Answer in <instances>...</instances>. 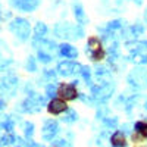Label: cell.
I'll use <instances>...</instances> for the list:
<instances>
[{
    "label": "cell",
    "instance_id": "cell-16",
    "mask_svg": "<svg viewBox=\"0 0 147 147\" xmlns=\"http://www.w3.org/2000/svg\"><path fill=\"white\" fill-rule=\"evenodd\" d=\"M125 25V21L124 19H113L107 24V31H115V30H121L122 27Z\"/></svg>",
    "mask_w": 147,
    "mask_h": 147
},
{
    "label": "cell",
    "instance_id": "cell-4",
    "mask_svg": "<svg viewBox=\"0 0 147 147\" xmlns=\"http://www.w3.org/2000/svg\"><path fill=\"white\" fill-rule=\"evenodd\" d=\"M113 90H115V85L110 84V82L93 85L91 87V96H93V99L99 100V102H106L109 97L112 96Z\"/></svg>",
    "mask_w": 147,
    "mask_h": 147
},
{
    "label": "cell",
    "instance_id": "cell-21",
    "mask_svg": "<svg viewBox=\"0 0 147 147\" xmlns=\"http://www.w3.org/2000/svg\"><path fill=\"white\" fill-rule=\"evenodd\" d=\"M52 147H71V146H69V143H68L66 140L60 138V140L53 141V143H52Z\"/></svg>",
    "mask_w": 147,
    "mask_h": 147
},
{
    "label": "cell",
    "instance_id": "cell-29",
    "mask_svg": "<svg viewBox=\"0 0 147 147\" xmlns=\"http://www.w3.org/2000/svg\"><path fill=\"white\" fill-rule=\"evenodd\" d=\"M3 106H5V103H3V102H2V100H0V109H2V107H3Z\"/></svg>",
    "mask_w": 147,
    "mask_h": 147
},
{
    "label": "cell",
    "instance_id": "cell-23",
    "mask_svg": "<svg viewBox=\"0 0 147 147\" xmlns=\"http://www.w3.org/2000/svg\"><path fill=\"white\" fill-rule=\"evenodd\" d=\"M38 57H40V60H41L43 63H49V62L52 60V56H50V55H47V53H44L43 50L38 53Z\"/></svg>",
    "mask_w": 147,
    "mask_h": 147
},
{
    "label": "cell",
    "instance_id": "cell-14",
    "mask_svg": "<svg viewBox=\"0 0 147 147\" xmlns=\"http://www.w3.org/2000/svg\"><path fill=\"white\" fill-rule=\"evenodd\" d=\"M18 6L22 9V10H34L37 6H38V0H21L18 3Z\"/></svg>",
    "mask_w": 147,
    "mask_h": 147
},
{
    "label": "cell",
    "instance_id": "cell-6",
    "mask_svg": "<svg viewBox=\"0 0 147 147\" xmlns=\"http://www.w3.org/2000/svg\"><path fill=\"white\" fill-rule=\"evenodd\" d=\"M81 68H82V65L77 63L75 60L66 59V60H63V62H60L57 65L56 71H57L59 75H62V77H71V75H74V74H80Z\"/></svg>",
    "mask_w": 147,
    "mask_h": 147
},
{
    "label": "cell",
    "instance_id": "cell-25",
    "mask_svg": "<svg viewBox=\"0 0 147 147\" xmlns=\"http://www.w3.org/2000/svg\"><path fill=\"white\" fill-rule=\"evenodd\" d=\"M129 128H131V125H129V124H125V125H122V129H121V131L124 132V134H125V132H131Z\"/></svg>",
    "mask_w": 147,
    "mask_h": 147
},
{
    "label": "cell",
    "instance_id": "cell-11",
    "mask_svg": "<svg viewBox=\"0 0 147 147\" xmlns=\"http://www.w3.org/2000/svg\"><path fill=\"white\" fill-rule=\"evenodd\" d=\"M59 52H60V55H62L63 57H66V59H75L77 56H78V50H77V47H74L72 44H69V43H62L59 46Z\"/></svg>",
    "mask_w": 147,
    "mask_h": 147
},
{
    "label": "cell",
    "instance_id": "cell-15",
    "mask_svg": "<svg viewBox=\"0 0 147 147\" xmlns=\"http://www.w3.org/2000/svg\"><path fill=\"white\" fill-rule=\"evenodd\" d=\"M77 121H78L77 110L68 107V110L65 112V116H63V122H65V124H74V122H77Z\"/></svg>",
    "mask_w": 147,
    "mask_h": 147
},
{
    "label": "cell",
    "instance_id": "cell-9",
    "mask_svg": "<svg viewBox=\"0 0 147 147\" xmlns=\"http://www.w3.org/2000/svg\"><path fill=\"white\" fill-rule=\"evenodd\" d=\"M47 110H49V113H52V115H60V113H63L68 110V105L62 99H53V100L49 102Z\"/></svg>",
    "mask_w": 147,
    "mask_h": 147
},
{
    "label": "cell",
    "instance_id": "cell-1",
    "mask_svg": "<svg viewBox=\"0 0 147 147\" xmlns=\"http://www.w3.org/2000/svg\"><path fill=\"white\" fill-rule=\"evenodd\" d=\"M55 34L66 40H80L84 37V30L81 25H71L69 22H60L55 27Z\"/></svg>",
    "mask_w": 147,
    "mask_h": 147
},
{
    "label": "cell",
    "instance_id": "cell-18",
    "mask_svg": "<svg viewBox=\"0 0 147 147\" xmlns=\"http://www.w3.org/2000/svg\"><path fill=\"white\" fill-rule=\"evenodd\" d=\"M129 30H131V35L134 37V38H137L138 35H141L144 32V25H143V24H140V22H137V24H134Z\"/></svg>",
    "mask_w": 147,
    "mask_h": 147
},
{
    "label": "cell",
    "instance_id": "cell-24",
    "mask_svg": "<svg viewBox=\"0 0 147 147\" xmlns=\"http://www.w3.org/2000/svg\"><path fill=\"white\" fill-rule=\"evenodd\" d=\"M57 94V88L55 87V85H53V82L50 84V85H49V87H47V96H56Z\"/></svg>",
    "mask_w": 147,
    "mask_h": 147
},
{
    "label": "cell",
    "instance_id": "cell-5",
    "mask_svg": "<svg viewBox=\"0 0 147 147\" xmlns=\"http://www.w3.org/2000/svg\"><path fill=\"white\" fill-rule=\"evenodd\" d=\"M77 84H74V82H63V84H60L59 87H57V96H59V99H62V100H75L77 97H80L78 94V90L75 87Z\"/></svg>",
    "mask_w": 147,
    "mask_h": 147
},
{
    "label": "cell",
    "instance_id": "cell-19",
    "mask_svg": "<svg viewBox=\"0 0 147 147\" xmlns=\"http://www.w3.org/2000/svg\"><path fill=\"white\" fill-rule=\"evenodd\" d=\"M80 75L84 78V81H87V84L91 82V69L88 66H82L80 71Z\"/></svg>",
    "mask_w": 147,
    "mask_h": 147
},
{
    "label": "cell",
    "instance_id": "cell-8",
    "mask_svg": "<svg viewBox=\"0 0 147 147\" xmlns=\"http://www.w3.org/2000/svg\"><path fill=\"white\" fill-rule=\"evenodd\" d=\"M10 28H12V31H13L18 37H21L22 40L28 38V35H30V24H28V21L21 19V18L15 19L13 24L10 25Z\"/></svg>",
    "mask_w": 147,
    "mask_h": 147
},
{
    "label": "cell",
    "instance_id": "cell-17",
    "mask_svg": "<svg viewBox=\"0 0 147 147\" xmlns=\"http://www.w3.org/2000/svg\"><path fill=\"white\" fill-rule=\"evenodd\" d=\"M35 37L37 38H41V37H44L46 34H47V25L46 24H43V22H38L35 25Z\"/></svg>",
    "mask_w": 147,
    "mask_h": 147
},
{
    "label": "cell",
    "instance_id": "cell-26",
    "mask_svg": "<svg viewBox=\"0 0 147 147\" xmlns=\"http://www.w3.org/2000/svg\"><path fill=\"white\" fill-rule=\"evenodd\" d=\"M27 147H44V146L37 144V143H34V141H30V143H27Z\"/></svg>",
    "mask_w": 147,
    "mask_h": 147
},
{
    "label": "cell",
    "instance_id": "cell-2",
    "mask_svg": "<svg viewBox=\"0 0 147 147\" xmlns=\"http://www.w3.org/2000/svg\"><path fill=\"white\" fill-rule=\"evenodd\" d=\"M87 55L93 62H99V60H102L105 57V50H103L100 37L93 35V37L88 38V41H87Z\"/></svg>",
    "mask_w": 147,
    "mask_h": 147
},
{
    "label": "cell",
    "instance_id": "cell-13",
    "mask_svg": "<svg viewBox=\"0 0 147 147\" xmlns=\"http://www.w3.org/2000/svg\"><path fill=\"white\" fill-rule=\"evenodd\" d=\"M134 129H136V134L140 138L147 137V122L146 121H137L136 124H134Z\"/></svg>",
    "mask_w": 147,
    "mask_h": 147
},
{
    "label": "cell",
    "instance_id": "cell-3",
    "mask_svg": "<svg viewBox=\"0 0 147 147\" xmlns=\"http://www.w3.org/2000/svg\"><path fill=\"white\" fill-rule=\"evenodd\" d=\"M127 81L136 88H144L147 87V68L137 66L134 68L127 77Z\"/></svg>",
    "mask_w": 147,
    "mask_h": 147
},
{
    "label": "cell",
    "instance_id": "cell-28",
    "mask_svg": "<svg viewBox=\"0 0 147 147\" xmlns=\"http://www.w3.org/2000/svg\"><path fill=\"white\" fill-rule=\"evenodd\" d=\"M134 2H136L137 5H141V3H143V0H134Z\"/></svg>",
    "mask_w": 147,
    "mask_h": 147
},
{
    "label": "cell",
    "instance_id": "cell-10",
    "mask_svg": "<svg viewBox=\"0 0 147 147\" xmlns=\"http://www.w3.org/2000/svg\"><path fill=\"white\" fill-rule=\"evenodd\" d=\"M72 12H74V16H75L78 25L82 27L84 24H87L88 18H87V15H85L84 7H82V3L80 2V0H74V2H72Z\"/></svg>",
    "mask_w": 147,
    "mask_h": 147
},
{
    "label": "cell",
    "instance_id": "cell-20",
    "mask_svg": "<svg viewBox=\"0 0 147 147\" xmlns=\"http://www.w3.org/2000/svg\"><path fill=\"white\" fill-rule=\"evenodd\" d=\"M132 60L134 62H137V63H140V65H143V63H146L147 62V56L144 55V53H132Z\"/></svg>",
    "mask_w": 147,
    "mask_h": 147
},
{
    "label": "cell",
    "instance_id": "cell-22",
    "mask_svg": "<svg viewBox=\"0 0 147 147\" xmlns=\"http://www.w3.org/2000/svg\"><path fill=\"white\" fill-rule=\"evenodd\" d=\"M32 134H34V125L30 124V122H27L25 124V136H27V138H31Z\"/></svg>",
    "mask_w": 147,
    "mask_h": 147
},
{
    "label": "cell",
    "instance_id": "cell-12",
    "mask_svg": "<svg viewBox=\"0 0 147 147\" xmlns=\"http://www.w3.org/2000/svg\"><path fill=\"white\" fill-rule=\"evenodd\" d=\"M110 144H112V147H127L125 134L122 131H115L110 136Z\"/></svg>",
    "mask_w": 147,
    "mask_h": 147
},
{
    "label": "cell",
    "instance_id": "cell-7",
    "mask_svg": "<svg viewBox=\"0 0 147 147\" xmlns=\"http://www.w3.org/2000/svg\"><path fill=\"white\" fill-rule=\"evenodd\" d=\"M59 132V124L57 121L55 119H47L43 125V129H41V137L43 140L46 141H50L56 137V134Z\"/></svg>",
    "mask_w": 147,
    "mask_h": 147
},
{
    "label": "cell",
    "instance_id": "cell-27",
    "mask_svg": "<svg viewBox=\"0 0 147 147\" xmlns=\"http://www.w3.org/2000/svg\"><path fill=\"white\" fill-rule=\"evenodd\" d=\"M144 19H146V22H147V7H146V10H144Z\"/></svg>",
    "mask_w": 147,
    "mask_h": 147
}]
</instances>
